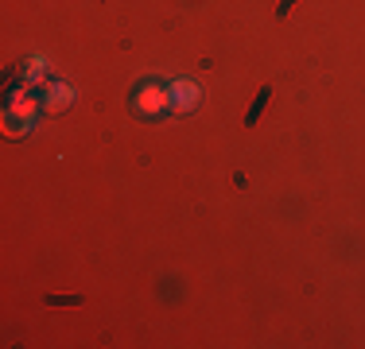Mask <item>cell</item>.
Listing matches in <instances>:
<instances>
[{"label": "cell", "instance_id": "6da1fadb", "mask_svg": "<svg viewBox=\"0 0 365 349\" xmlns=\"http://www.w3.org/2000/svg\"><path fill=\"white\" fill-rule=\"evenodd\" d=\"M171 105H175L179 113L195 109V105H198V85L195 82H175V85H171Z\"/></svg>", "mask_w": 365, "mask_h": 349}, {"label": "cell", "instance_id": "7a4b0ae2", "mask_svg": "<svg viewBox=\"0 0 365 349\" xmlns=\"http://www.w3.org/2000/svg\"><path fill=\"white\" fill-rule=\"evenodd\" d=\"M168 101L171 98L160 90V85H148V90H140V98H136V109H140V113H160Z\"/></svg>", "mask_w": 365, "mask_h": 349}, {"label": "cell", "instance_id": "3957f363", "mask_svg": "<svg viewBox=\"0 0 365 349\" xmlns=\"http://www.w3.org/2000/svg\"><path fill=\"white\" fill-rule=\"evenodd\" d=\"M71 101H74V90H71V85H51V98H47V109H51V113H63Z\"/></svg>", "mask_w": 365, "mask_h": 349}, {"label": "cell", "instance_id": "277c9868", "mask_svg": "<svg viewBox=\"0 0 365 349\" xmlns=\"http://www.w3.org/2000/svg\"><path fill=\"white\" fill-rule=\"evenodd\" d=\"M31 109H36V101H31V98H20V101L12 105V117H28Z\"/></svg>", "mask_w": 365, "mask_h": 349}, {"label": "cell", "instance_id": "5b68a950", "mask_svg": "<svg viewBox=\"0 0 365 349\" xmlns=\"http://www.w3.org/2000/svg\"><path fill=\"white\" fill-rule=\"evenodd\" d=\"M24 128H28V125H24ZM24 128H20V120H16L12 113H8V117H4V132H8V136H20Z\"/></svg>", "mask_w": 365, "mask_h": 349}]
</instances>
